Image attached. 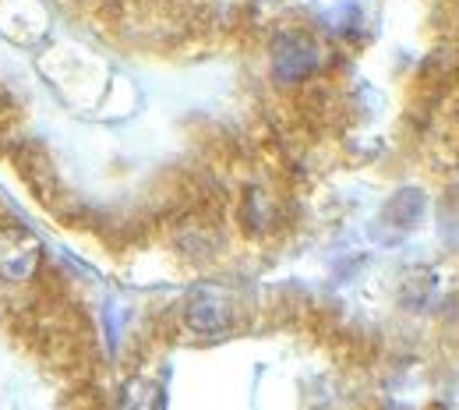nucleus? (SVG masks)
I'll return each instance as SVG.
<instances>
[{
    "label": "nucleus",
    "mask_w": 459,
    "mask_h": 410,
    "mask_svg": "<svg viewBox=\"0 0 459 410\" xmlns=\"http://www.w3.org/2000/svg\"><path fill=\"white\" fill-rule=\"evenodd\" d=\"M43 262V240L22 223L0 227V280L4 284H25L36 276Z\"/></svg>",
    "instance_id": "nucleus-1"
},
{
    "label": "nucleus",
    "mask_w": 459,
    "mask_h": 410,
    "mask_svg": "<svg viewBox=\"0 0 459 410\" xmlns=\"http://www.w3.org/2000/svg\"><path fill=\"white\" fill-rule=\"evenodd\" d=\"M315 43L307 39V36H283L280 43H276V50H273V64H276V74L283 78V82H297V78H304L311 67H315Z\"/></svg>",
    "instance_id": "nucleus-3"
},
{
    "label": "nucleus",
    "mask_w": 459,
    "mask_h": 410,
    "mask_svg": "<svg viewBox=\"0 0 459 410\" xmlns=\"http://www.w3.org/2000/svg\"><path fill=\"white\" fill-rule=\"evenodd\" d=\"M117 410H167V397L152 379H127L120 386Z\"/></svg>",
    "instance_id": "nucleus-4"
},
{
    "label": "nucleus",
    "mask_w": 459,
    "mask_h": 410,
    "mask_svg": "<svg viewBox=\"0 0 459 410\" xmlns=\"http://www.w3.org/2000/svg\"><path fill=\"white\" fill-rule=\"evenodd\" d=\"M184 318L195 333L202 336H216L230 326V304L227 293L216 291V287H198L191 291L187 304H184Z\"/></svg>",
    "instance_id": "nucleus-2"
}]
</instances>
